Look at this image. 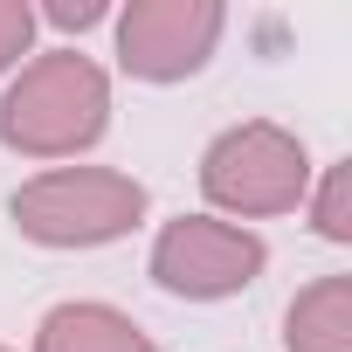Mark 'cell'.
<instances>
[{
	"instance_id": "6da1fadb",
	"label": "cell",
	"mask_w": 352,
	"mask_h": 352,
	"mask_svg": "<svg viewBox=\"0 0 352 352\" xmlns=\"http://www.w3.org/2000/svg\"><path fill=\"white\" fill-rule=\"evenodd\" d=\"M104 131H111V76L83 49H42L0 90V145L21 159L69 166Z\"/></svg>"
},
{
	"instance_id": "30bf717a",
	"label": "cell",
	"mask_w": 352,
	"mask_h": 352,
	"mask_svg": "<svg viewBox=\"0 0 352 352\" xmlns=\"http://www.w3.org/2000/svg\"><path fill=\"white\" fill-rule=\"evenodd\" d=\"M35 21H56V28H76V35H83V28L111 21V8H104V0H49Z\"/></svg>"
},
{
	"instance_id": "8fae6325",
	"label": "cell",
	"mask_w": 352,
	"mask_h": 352,
	"mask_svg": "<svg viewBox=\"0 0 352 352\" xmlns=\"http://www.w3.org/2000/svg\"><path fill=\"white\" fill-rule=\"evenodd\" d=\"M0 352H14V345H0Z\"/></svg>"
},
{
	"instance_id": "9c48e42d",
	"label": "cell",
	"mask_w": 352,
	"mask_h": 352,
	"mask_svg": "<svg viewBox=\"0 0 352 352\" xmlns=\"http://www.w3.org/2000/svg\"><path fill=\"white\" fill-rule=\"evenodd\" d=\"M35 8H28V0H0V83H8L28 56H35Z\"/></svg>"
},
{
	"instance_id": "52a82bcc",
	"label": "cell",
	"mask_w": 352,
	"mask_h": 352,
	"mask_svg": "<svg viewBox=\"0 0 352 352\" xmlns=\"http://www.w3.org/2000/svg\"><path fill=\"white\" fill-rule=\"evenodd\" d=\"M283 352H352V276H311L290 297Z\"/></svg>"
},
{
	"instance_id": "ba28073f",
	"label": "cell",
	"mask_w": 352,
	"mask_h": 352,
	"mask_svg": "<svg viewBox=\"0 0 352 352\" xmlns=\"http://www.w3.org/2000/svg\"><path fill=\"white\" fill-rule=\"evenodd\" d=\"M304 214L324 242H352V159H331L311 173V194H304Z\"/></svg>"
},
{
	"instance_id": "7a4b0ae2",
	"label": "cell",
	"mask_w": 352,
	"mask_h": 352,
	"mask_svg": "<svg viewBox=\"0 0 352 352\" xmlns=\"http://www.w3.org/2000/svg\"><path fill=\"white\" fill-rule=\"evenodd\" d=\"M145 214H152L145 180L118 166H42L8 201V221L35 249H104L124 242Z\"/></svg>"
},
{
	"instance_id": "3957f363",
	"label": "cell",
	"mask_w": 352,
	"mask_h": 352,
	"mask_svg": "<svg viewBox=\"0 0 352 352\" xmlns=\"http://www.w3.org/2000/svg\"><path fill=\"white\" fill-rule=\"evenodd\" d=\"M311 145L276 124V118H242L228 131L208 138L201 152V194H208V214L249 228V221H270V214H297L304 194H311Z\"/></svg>"
},
{
	"instance_id": "277c9868",
	"label": "cell",
	"mask_w": 352,
	"mask_h": 352,
	"mask_svg": "<svg viewBox=\"0 0 352 352\" xmlns=\"http://www.w3.org/2000/svg\"><path fill=\"white\" fill-rule=\"evenodd\" d=\"M263 270H270V242L256 228L221 221V214H180V221H166L152 235V256H145V276L166 297H187V304L242 297Z\"/></svg>"
},
{
	"instance_id": "8992f818",
	"label": "cell",
	"mask_w": 352,
	"mask_h": 352,
	"mask_svg": "<svg viewBox=\"0 0 352 352\" xmlns=\"http://www.w3.org/2000/svg\"><path fill=\"white\" fill-rule=\"evenodd\" d=\"M28 352H159V338L104 297H69V304L42 311Z\"/></svg>"
},
{
	"instance_id": "5b68a950",
	"label": "cell",
	"mask_w": 352,
	"mask_h": 352,
	"mask_svg": "<svg viewBox=\"0 0 352 352\" xmlns=\"http://www.w3.org/2000/svg\"><path fill=\"white\" fill-rule=\"evenodd\" d=\"M118 21V69L131 83H187L214 63L228 35L221 0H131Z\"/></svg>"
}]
</instances>
